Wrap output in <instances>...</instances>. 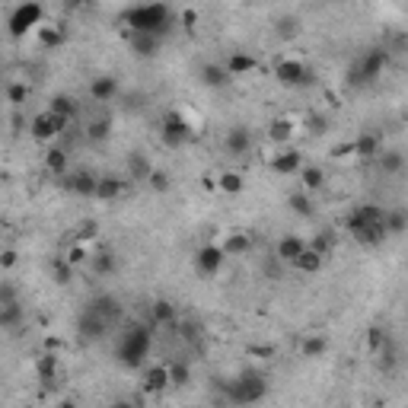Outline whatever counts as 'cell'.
Returning <instances> with one entry per match:
<instances>
[{
  "label": "cell",
  "instance_id": "6da1fadb",
  "mask_svg": "<svg viewBox=\"0 0 408 408\" xmlns=\"http://www.w3.org/2000/svg\"><path fill=\"white\" fill-rule=\"evenodd\" d=\"M125 32H150V35H169L172 29V10L163 0H147L125 13Z\"/></svg>",
  "mask_w": 408,
  "mask_h": 408
},
{
  "label": "cell",
  "instance_id": "7a4b0ae2",
  "mask_svg": "<svg viewBox=\"0 0 408 408\" xmlns=\"http://www.w3.org/2000/svg\"><path fill=\"white\" fill-rule=\"evenodd\" d=\"M150 344H153V325L150 322L131 325V329L125 332V338H121V344H118V361L125 363V367H140L144 357L150 354Z\"/></svg>",
  "mask_w": 408,
  "mask_h": 408
},
{
  "label": "cell",
  "instance_id": "3957f363",
  "mask_svg": "<svg viewBox=\"0 0 408 408\" xmlns=\"http://www.w3.org/2000/svg\"><path fill=\"white\" fill-rule=\"evenodd\" d=\"M265 392H268V382L255 370H246V373H239L236 380L227 382V399L233 405H252V402L265 399Z\"/></svg>",
  "mask_w": 408,
  "mask_h": 408
},
{
  "label": "cell",
  "instance_id": "277c9868",
  "mask_svg": "<svg viewBox=\"0 0 408 408\" xmlns=\"http://www.w3.org/2000/svg\"><path fill=\"white\" fill-rule=\"evenodd\" d=\"M42 19H45V6L38 4V0H23V4L10 13V19H6V32H10L13 38H26L32 29L42 26Z\"/></svg>",
  "mask_w": 408,
  "mask_h": 408
},
{
  "label": "cell",
  "instance_id": "5b68a950",
  "mask_svg": "<svg viewBox=\"0 0 408 408\" xmlns=\"http://www.w3.org/2000/svg\"><path fill=\"white\" fill-rule=\"evenodd\" d=\"M386 64H389V51L386 48L363 51V55L357 57V64L351 67V83H357V86H367V83H373L376 76L386 70Z\"/></svg>",
  "mask_w": 408,
  "mask_h": 408
},
{
  "label": "cell",
  "instance_id": "8992f818",
  "mask_svg": "<svg viewBox=\"0 0 408 408\" xmlns=\"http://www.w3.org/2000/svg\"><path fill=\"white\" fill-rule=\"evenodd\" d=\"M159 140H163L169 150H178V147H185L191 140V125L185 115L178 112H166L163 121H159Z\"/></svg>",
  "mask_w": 408,
  "mask_h": 408
},
{
  "label": "cell",
  "instance_id": "52a82bcc",
  "mask_svg": "<svg viewBox=\"0 0 408 408\" xmlns=\"http://www.w3.org/2000/svg\"><path fill=\"white\" fill-rule=\"evenodd\" d=\"M67 131V121L61 118V115H55V112H38V115H32V121H29V134L38 140V144H51L55 137H61V134Z\"/></svg>",
  "mask_w": 408,
  "mask_h": 408
},
{
  "label": "cell",
  "instance_id": "ba28073f",
  "mask_svg": "<svg viewBox=\"0 0 408 408\" xmlns=\"http://www.w3.org/2000/svg\"><path fill=\"white\" fill-rule=\"evenodd\" d=\"M274 76H278L280 86H306L312 80V70L300 57H280L274 64Z\"/></svg>",
  "mask_w": 408,
  "mask_h": 408
},
{
  "label": "cell",
  "instance_id": "9c48e42d",
  "mask_svg": "<svg viewBox=\"0 0 408 408\" xmlns=\"http://www.w3.org/2000/svg\"><path fill=\"white\" fill-rule=\"evenodd\" d=\"M348 233L354 236L361 246H367V249H373V246H382V242L389 239V233H386V223H363V220H357L354 214H348Z\"/></svg>",
  "mask_w": 408,
  "mask_h": 408
},
{
  "label": "cell",
  "instance_id": "30bf717a",
  "mask_svg": "<svg viewBox=\"0 0 408 408\" xmlns=\"http://www.w3.org/2000/svg\"><path fill=\"white\" fill-rule=\"evenodd\" d=\"M223 261H227V255H223V249L217 246V242H208V246H201V249L195 252V268H198L201 274H208V278L220 271Z\"/></svg>",
  "mask_w": 408,
  "mask_h": 408
},
{
  "label": "cell",
  "instance_id": "8fae6325",
  "mask_svg": "<svg viewBox=\"0 0 408 408\" xmlns=\"http://www.w3.org/2000/svg\"><path fill=\"white\" fill-rule=\"evenodd\" d=\"M169 367L166 363H150V367L144 370V376H140V389L150 395H159L163 389H169Z\"/></svg>",
  "mask_w": 408,
  "mask_h": 408
},
{
  "label": "cell",
  "instance_id": "7c38bea8",
  "mask_svg": "<svg viewBox=\"0 0 408 408\" xmlns=\"http://www.w3.org/2000/svg\"><path fill=\"white\" fill-rule=\"evenodd\" d=\"M61 185L70 191V195H80V198H89L96 191V176L86 169H76V172H64L61 176Z\"/></svg>",
  "mask_w": 408,
  "mask_h": 408
},
{
  "label": "cell",
  "instance_id": "4fadbf2b",
  "mask_svg": "<svg viewBox=\"0 0 408 408\" xmlns=\"http://www.w3.org/2000/svg\"><path fill=\"white\" fill-rule=\"evenodd\" d=\"M128 35V45L137 57H157L159 48H163V38L159 35H150V32H125Z\"/></svg>",
  "mask_w": 408,
  "mask_h": 408
},
{
  "label": "cell",
  "instance_id": "5bb4252c",
  "mask_svg": "<svg viewBox=\"0 0 408 408\" xmlns=\"http://www.w3.org/2000/svg\"><path fill=\"white\" fill-rule=\"evenodd\" d=\"M125 191H128V182L121 176H96L93 198H99V201H118Z\"/></svg>",
  "mask_w": 408,
  "mask_h": 408
},
{
  "label": "cell",
  "instance_id": "9a60e30c",
  "mask_svg": "<svg viewBox=\"0 0 408 408\" xmlns=\"http://www.w3.org/2000/svg\"><path fill=\"white\" fill-rule=\"evenodd\" d=\"M217 246L223 249V255H230V259H236V255H246L249 249L255 246V239L246 233V230H230V233L223 236V239L217 242Z\"/></svg>",
  "mask_w": 408,
  "mask_h": 408
},
{
  "label": "cell",
  "instance_id": "2e32d148",
  "mask_svg": "<svg viewBox=\"0 0 408 408\" xmlns=\"http://www.w3.org/2000/svg\"><path fill=\"white\" fill-rule=\"evenodd\" d=\"M108 325H112V322H106L99 312L86 306V310H83V316H80V322H76V332H80L83 338H89V341H93V338H102V335H106Z\"/></svg>",
  "mask_w": 408,
  "mask_h": 408
},
{
  "label": "cell",
  "instance_id": "e0dca14e",
  "mask_svg": "<svg viewBox=\"0 0 408 408\" xmlns=\"http://www.w3.org/2000/svg\"><path fill=\"white\" fill-rule=\"evenodd\" d=\"M223 147H227L230 157H246L249 147H252V134H249V128L233 125L227 131V137H223Z\"/></svg>",
  "mask_w": 408,
  "mask_h": 408
},
{
  "label": "cell",
  "instance_id": "ac0fdd59",
  "mask_svg": "<svg viewBox=\"0 0 408 408\" xmlns=\"http://www.w3.org/2000/svg\"><path fill=\"white\" fill-rule=\"evenodd\" d=\"M89 96H93V102H112L115 96H118V80H115L112 74H99L89 80Z\"/></svg>",
  "mask_w": 408,
  "mask_h": 408
},
{
  "label": "cell",
  "instance_id": "d6986e66",
  "mask_svg": "<svg viewBox=\"0 0 408 408\" xmlns=\"http://www.w3.org/2000/svg\"><path fill=\"white\" fill-rule=\"evenodd\" d=\"M48 112L61 115V118L67 121V125H74V121L80 118V102H76L74 96H67V93H57V96H51Z\"/></svg>",
  "mask_w": 408,
  "mask_h": 408
},
{
  "label": "cell",
  "instance_id": "ffe728a7",
  "mask_svg": "<svg viewBox=\"0 0 408 408\" xmlns=\"http://www.w3.org/2000/svg\"><path fill=\"white\" fill-rule=\"evenodd\" d=\"M300 166H303V157H300V150H293V147H284V150L274 153V159H271V169L278 172V176H293V172H300Z\"/></svg>",
  "mask_w": 408,
  "mask_h": 408
},
{
  "label": "cell",
  "instance_id": "44dd1931",
  "mask_svg": "<svg viewBox=\"0 0 408 408\" xmlns=\"http://www.w3.org/2000/svg\"><path fill=\"white\" fill-rule=\"evenodd\" d=\"M303 249H306V239H303V236H293V233H290V236H280V239H278V246H274V255H278L284 265H290V261L297 259Z\"/></svg>",
  "mask_w": 408,
  "mask_h": 408
},
{
  "label": "cell",
  "instance_id": "7402d4cb",
  "mask_svg": "<svg viewBox=\"0 0 408 408\" xmlns=\"http://www.w3.org/2000/svg\"><path fill=\"white\" fill-rule=\"evenodd\" d=\"M223 67L230 70V76H246V74H252V70H259V61H255L252 55H246V51H233Z\"/></svg>",
  "mask_w": 408,
  "mask_h": 408
},
{
  "label": "cell",
  "instance_id": "603a6c76",
  "mask_svg": "<svg viewBox=\"0 0 408 408\" xmlns=\"http://www.w3.org/2000/svg\"><path fill=\"white\" fill-rule=\"evenodd\" d=\"M230 70L223 67V64H204L201 67V83L204 86H210V89H223V86H230Z\"/></svg>",
  "mask_w": 408,
  "mask_h": 408
},
{
  "label": "cell",
  "instance_id": "cb8c5ba5",
  "mask_svg": "<svg viewBox=\"0 0 408 408\" xmlns=\"http://www.w3.org/2000/svg\"><path fill=\"white\" fill-rule=\"evenodd\" d=\"M373 159H376V166H380L382 176H399V172L405 169V157H402V150H380Z\"/></svg>",
  "mask_w": 408,
  "mask_h": 408
},
{
  "label": "cell",
  "instance_id": "d4e9b609",
  "mask_svg": "<svg viewBox=\"0 0 408 408\" xmlns=\"http://www.w3.org/2000/svg\"><path fill=\"white\" fill-rule=\"evenodd\" d=\"M178 319V310L169 303V300H153L150 303V325H172Z\"/></svg>",
  "mask_w": 408,
  "mask_h": 408
},
{
  "label": "cell",
  "instance_id": "484cf974",
  "mask_svg": "<svg viewBox=\"0 0 408 408\" xmlns=\"http://www.w3.org/2000/svg\"><path fill=\"white\" fill-rule=\"evenodd\" d=\"M23 322H26V310L19 306V300H13V303H0V329L13 332Z\"/></svg>",
  "mask_w": 408,
  "mask_h": 408
},
{
  "label": "cell",
  "instance_id": "4316f807",
  "mask_svg": "<svg viewBox=\"0 0 408 408\" xmlns=\"http://www.w3.org/2000/svg\"><path fill=\"white\" fill-rule=\"evenodd\" d=\"M125 166H128V178H134V182H144V178L150 176V169H153V163H150V159H147L140 150L128 153Z\"/></svg>",
  "mask_w": 408,
  "mask_h": 408
},
{
  "label": "cell",
  "instance_id": "83f0119b",
  "mask_svg": "<svg viewBox=\"0 0 408 408\" xmlns=\"http://www.w3.org/2000/svg\"><path fill=\"white\" fill-rule=\"evenodd\" d=\"M306 246H310L312 252H319L322 259H329V255L335 252V246H338V233H335V230H319V233L312 236Z\"/></svg>",
  "mask_w": 408,
  "mask_h": 408
},
{
  "label": "cell",
  "instance_id": "f1b7e54d",
  "mask_svg": "<svg viewBox=\"0 0 408 408\" xmlns=\"http://www.w3.org/2000/svg\"><path fill=\"white\" fill-rule=\"evenodd\" d=\"M89 310H96L102 319H106V322H115V319L121 316L118 300L108 297V293H102V297H93V300H89Z\"/></svg>",
  "mask_w": 408,
  "mask_h": 408
},
{
  "label": "cell",
  "instance_id": "f546056e",
  "mask_svg": "<svg viewBox=\"0 0 408 408\" xmlns=\"http://www.w3.org/2000/svg\"><path fill=\"white\" fill-rule=\"evenodd\" d=\"M35 376H38V382L51 386V382L57 380V357L55 354H38L35 357Z\"/></svg>",
  "mask_w": 408,
  "mask_h": 408
},
{
  "label": "cell",
  "instance_id": "4dcf8cb0",
  "mask_svg": "<svg viewBox=\"0 0 408 408\" xmlns=\"http://www.w3.org/2000/svg\"><path fill=\"white\" fill-rule=\"evenodd\" d=\"M351 150H354L361 159H373L376 153L382 150V144H380V137H376V134L367 131V134H361V137H357L354 144H351Z\"/></svg>",
  "mask_w": 408,
  "mask_h": 408
},
{
  "label": "cell",
  "instance_id": "1f68e13d",
  "mask_svg": "<svg viewBox=\"0 0 408 408\" xmlns=\"http://www.w3.org/2000/svg\"><path fill=\"white\" fill-rule=\"evenodd\" d=\"M89 265H93V274H99V278H108V274L118 268V261H115V255L108 252V249H99V252L89 255Z\"/></svg>",
  "mask_w": 408,
  "mask_h": 408
},
{
  "label": "cell",
  "instance_id": "d6a6232c",
  "mask_svg": "<svg viewBox=\"0 0 408 408\" xmlns=\"http://www.w3.org/2000/svg\"><path fill=\"white\" fill-rule=\"evenodd\" d=\"M290 137H293V121L290 118H274L271 125H268V140H271V144L284 147Z\"/></svg>",
  "mask_w": 408,
  "mask_h": 408
},
{
  "label": "cell",
  "instance_id": "836d02e7",
  "mask_svg": "<svg viewBox=\"0 0 408 408\" xmlns=\"http://www.w3.org/2000/svg\"><path fill=\"white\" fill-rule=\"evenodd\" d=\"M322 261H325V259H322V255H319V252H312V249H310V246H306V249H303V252H300V255H297V259H293V261H290V265H293V268H297V271H303V274H316V271H319V268H322Z\"/></svg>",
  "mask_w": 408,
  "mask_h": 408
},
{
  "label": "cell",
  "instance_id": "e575fe53",
  "mask_svg": "<svg viewBox=\"0 0 408 408\" xmlns=\"http://www.w3.org/2000/svg\"><path fill=\"white\" fill-rule=\"evenodd\" d=\"M45 169H48L51 176H64V172H67V150H64V147H48V153H45Z\"/></svg>",
  "mask_w": 408,
  "mask_h": 408
},
{
  "label": "cell",
  "instance_id": "d590c367",
  "mask_svg": "<svg viewBox=\"0 0 408 408\" xmlns=\"http://www.w3.org/2000/svg\"><path fill=\"white\" fill-rule=\"evenodd\" d=\"M325 351H329V338H325V335H306L303 344H300V354L310 357V361L325 357Z\"/></svg>",
  "mask_w": 408,
  "mask_h": 408
},
{
  "label": "cell",
  "instance_id": "8d00e7d4",
  "mask_svg": "<svg viewBox=\"0 0 408 408\" xmlns=\"http://www.w3.org/2000/svg\"><path fill=\"white\" fill-rule=\"evenodd\" d=\"M287 204H290V210H293L297 217H312V214H316V204H312L310 191H303V188L293 191V195L287 198Z\"/></svg>",
  "mask_w": 408,
  "mask_h": 408
},
{
  "label": "cell",
  "instance_id": "74e56055",
  "mask_svg": "<svg viewBox=\"0 0 408 408\" xmlns=\"http://www.w3.org/2000/svg\"><path fill=\"white\" fill-rule=\"evenodd\" d=\"M300 185L303 191H319L325 185V172L319 166H300Z\"/></svg>",
  "mask_w": 408,
  "mask_h": 408
},
{
  "label": "cell",
  "instance_id": "f35d334b",
  "mask_svg": "<svg viewBox=\"0 0 408 408\" xmlns=\"http://www.w3.org/2000/svg\"><path fill=\"white\" fill-rule=\"evenodd\" d=\"M386 233L389 236H402L405 233V227H408V217H405V210L402 208H386Z\"/></svg>",
  "mask_w": 408,
  "mask_h": 408
},
{
  "label": "cell",
  "instance_id": "ab89813d",
  "mask_svg": "<svg viewBox=\"0 0 408 408\" xmlns=\"http://www.w3.org/2000/svg\"><path fill=\"white\" fill-rule=\"evenodd\" d=\"M242 176L239 172H220V176H217V188L223 191V195H239L242 191Z\"/></svg>",
  "mask_w": 408,
  "mask_h": 408
},
{
  "label": "cell",
  "instance_id": "60d3db41",
  "mask_svg": "<svg viewBox=\"0 0 408 408\" xmlns=\"http://www.w3.org/2000/svg\"><path fill=\"white\" fill-rule=\"evenodd\" d=\"M169 367V382L172 386H188L191 382V367L185 361H172V363H166Z\"/></svg>",
  "mask_w": 408,
  "mask_h": 408
},
{
  "label": "cell",
  "instance_id": "b9f144b4",
  "mask_svg": "<svg viewBox=\"0 0 408 408\" xmlns=\"http://www.w3.org/2000/svg\"><path fill=\"white\" fill-rule=\"evenodd\" d=\"M38 42H42V48H57L64 42V29L61 26H38Z\"/></svg>",
  "mask_w": 408,
  "mask_h": 408
},
{
  "label": "cell",
  "instance_id": "7bdbcfd3",
  "mask_svg": "<svg viewBox=\"0 0 408 408\" xmlns=\"http://www.w3.org/2000/svg\"><path fill=\"white\" fill-rule=\"evenodd\" d=\"M64 261H67V265H74V268L86 265V261H89V249H86V242H83V239H76L74 246H70L67 252H64Z\"/></svg>",
  "mask_w": 408,
  "mask_h": 408
},
{
  "label": "cell",
  "instance_id": "ee69618b",
  "mask_svg": "<svg viewBox=\"0 0 408 408\" xmlns=\"http://www.w3.org/2000/svg\"><path fill=\"white\" fill-rule=\"evenodd\" d=\"M108 134H112V121H108V118H96V121H89V125H86V137L89 140H106Z\"/></svg>",
  "mask_w": 408,
  "mask_h": 408
},
{
  "label": "cell",
  "instance_id": "f6af8a7d",
  "mask_svg": "<svg viewBox=\"0 0 408 408\" xmlns=\"http://www.w3.org/2000/svg\"><path fill=\"white\" fill-rule=\"evenodd\" d=\"M51 274H55V284L67 287V284H70V278H74V265H67L64 259H57L55 265H51Z\"/></svg>",
  "mask_w": 408,
  "mask_h": 408
},
{
  "label": "cell",
  "instance_id": "bcb514c9",
  "mask_svg": "<svg viewBox=\"0 0 408 408\" xmlns=\"http://www.w3.org/2000/svg\"><path fill=\"white\" fill-rule=\"evenodd\" d=\"M144 182L150 185L153 191H159V195H163V191H169V172H163V169H150V176H147Z\"/></svg>",
  "mask_w": 408,
  "mask_h": 408
},
{
  "label": "cell",
  "instance_id": "7dc6e473",
  "mask_svg": "<svg viewBox=\"0 0 408 408\" xmlns=\"http://www.w3.org/2000/svg\"><path fill=\"white\" fill-rule=\"evenodd\" d=\"M26 99H29V86H26V83H10V86H6V102H10V106H23Z\"/></svg>",
  "mask_w": 408,
  "mask_h": 408
},
{
  "label": "cell",
  "instance_id": "c3c4849f",
  "mask_svg": "<svg viewBox=\"0 0 408 408\" xmlns=\"http://www.w3.org/2000/svg\"><path fill=\"white\" fill-rule=\"evenodd\" d=\"M386 341H389V335H386V329H382V325H373V329H367V348H370V351H380Z\"/></svg>",
  "mask_w": 408,
  "mask_h": 408
},
{
  "label": "cell",
  "instance_id": "681fc988",
  "mask_svg": "<svg viewBox=\"0 0 408 408\" xmlns=\"http://www.w3.org/2000/svg\"><path fill=\"white\" fill-rule=\"evenodd\" d=\"M16 300V287L10 280H0V303H13Z\"/></svg>",
  "mask_w": 408,
  "mask_h": 408
},
{
  "label": "cell",
  "instance_id": "f907efd6",
  "mask_svg": "<svg viewBox=\"0 0 408 408\" xmlns=\"http://www.w3.org/2000/svg\"><path fill=\"white\" fill-rule=\"evenodd\" d=\"M297 32V19H278V35H293Z\"/></svg>",
  "mask_w": 408,
  "mask_h": 408
},
{
  "label": "cell",
  "instance_id": "816d5d0a",
  "mask_svg": "<svg viewBox=\"0 0 408 408\" xmlns=\"http://www.w3.org/2000/svg\"><path fill=\"white\" fill-rule=\"evenodd\" d=\"M0 265H4V268H13V265H16V252H13V249L0 252Z\"/></svg>",
  "mask_w": 408,
  "mask_h": 408
},
{
  "label": "cell",
  "instance_id": "f5cc1de1",
  "mask_svg": "<svg viewBox=\"0 0 408 408\" xmlns=\"http://www.w3.org/2000/svg\"><path fill=\"white\" fill-rule=\"evenodd\" d=\"M306 125H310V131H312V134H322V131H325V121H322V118H310Z\"/></svg>",
  "mask_w": 408,
  "mask_h": 408
},
{
  "label": "cell",
  "instance_id": "db71d44e",
  "mask_svg": "<svg viewBox=\"0 0 408 408\" xmlns=\"http://www.w3.org/2000/svg\"><path fill=\"white\" fill-rule=\"evenodd\" d=\"M195 19H198V16H195V13H191V10H188V13H185V16H182L185 29H195Z\"/></svg>",
  "mask_w": 408,
  "mask_h": 408
},
{
  "label": "cell",
  "instance_id": "11a10c76",
  "mask_svg": "<svg viewBox=\"0 0 408 408\" xmlns=\"http://www.w3.org/2000/svg\"><path fill=\"white\" fill-rule=\"evenodd\" d=\"M67 4H74V6H83V4H86V0H67Z\"/></svg>",
  "mask_w": 408,
  "mask_h": 408
}]
</instances>
